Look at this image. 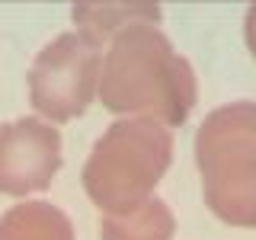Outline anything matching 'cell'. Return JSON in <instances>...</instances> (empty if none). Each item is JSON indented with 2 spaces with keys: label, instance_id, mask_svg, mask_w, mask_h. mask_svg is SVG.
<instances>
[{
  "label": "cell",
  "instance_id": "1",
  "mask_svg": "<svg viewBox=\"0 0 256 240\" xmlns=\"http://www.w3.org/2000/svg\"><path fill=\"white\" fill-rule=\"evenodd\" d=\"M96 96L118 116L182 125L198 100L192 64L154 22H134L112 38L100 70Z\"/></svg>",
  "mask_w": 256,
  "mask_h": 240
},
{
  "label": "cell",
  "instance_id": "7",
  "mask_svg": "<svg viewBox=\"0 0 256 240\" xmlns=\"http://www.w3.org/2000/svg\"><path fill=\"white\" fill-rule=\"evenodd\" d=\"M173 212L150 196L125 214H106L100 234L102 240H173Z\"/></svg>",
  "mask_w": 256,
  "mask_h": 240
},
{
  "label": "cell",
  "instance_id": "5",
  "mask_svg": "<svg viewBox=\"0 0 256 240\" xmlns=\"http://www.w3.org/2000/svg\"><path fill=\"white\" fill-rule=\"evenodd\" d=\"M61 170V134L38 118H16L0 128V192L29 196L52 186Z\"/></svg>",
  "mask_w": 256,
  "mask_h": 240
},
{
  "label": "cell",
  "instance_id": "9",
  "mask_svg": "<svg viewBox=\"0 0 256 240\" xmlns=\"http://www.w3.org/2000/svg\"><path fill=\"white\" fill-rule=\"evenodd\" d=\"M244 36H246V45H250V54L256 58V4L246 6V20H244Z\"/></svg>",
  "mask_w": 256,
  "mask_h": 240
},
{
  "label": "cell",
  "instance_id": "2",
  "mask_svg": "<svg viewBox=\"0 0 256 240\" xmlns=\"http://www.w3.org/2000/svg\"><path fill=\"white\" fill-rule=\"evenodd\" d=\"M205 205L230 228H256V102H228L196 132Z\"/></svg>",
  "mask_w": 256,
  "mask_h": 240
},
{
  "label": "cell",
  "instance_id": "8",
  "mask_svg": "<svg viewBox=\"0 0 256 240\" xmlns=\"http://www.w3.org/2000/svg\"><path fill=\"white\" fill-rule=\"evenodd\" d=\"M160 6L157 4H77L74 20L80 22V32H90L93 38H106L112 32H122L134 22H157Z\"/></svg>",
  "mask_w": 256,
  "mask_h": 240
},
{
  "label": "cell",
  "instance_id": "4",
  "mask_svg": "<svg viewBox=\"0 0 256 240\" xmlns=\"http://www.w3.org/2000/svg\"><path fill=\"white\" fill-rule=\"evenodd\" d=\"M100 45V38L77 29L58 36L38 52L29 70V96L45 118L68 122L90 106L102 70Z\"/></svg>",
  "mask_w": 256,
  "mask_h": 240
},
{
  "label": "cell",
  "instance_id": "6",
  "mask_svg": "<svg viewBox=\"0 0 256 240\" xmlns=\"http://www.w3.org/2000/svg\"><path fill=\"white\" fill-rule=\"evenodd\" d=\"M0 240H74V228L61 208L22 202L0 218Z\"/></svg>",
  "mask_w": 256,
  "mask_h": 240
},
{
  "label": "cell",
  "instance_id": "3",
  "mask_svg": "<svg viewBox=\"0 0 256 240\" xmlns=\"http://www.w3.org/2000/svg\"><path fill=\"white\" fill-rule=\"evenodd\" d=\"M173 157V134L157 118H122L84 164V189L106 214H125L154 196Z\"/></svg>",
  "mask_w": 256,
  "mask_h": 240
}]
</instances>
